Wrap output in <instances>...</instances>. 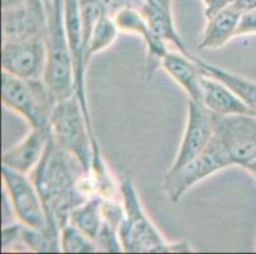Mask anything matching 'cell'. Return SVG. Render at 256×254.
Returning <instances> with one entry per match:
<instances>
[{"label": "cell", "mask_w": 256, "mask_h": 254, "mask_svg": "<svg viewBox=\"0 0 256 254\" xmlns=\"http://www.w3.org/2000/svg\"><path fill=\"white\" fill-rule=\"evenodd\" d=\"M87 173L78 158L56 144L51 136L42 159L31 173L46 210L48 232L60 239V230L69 223V215L86 197L79 181Z\"/></svg>", "instance_id": "1"}, {"label": "cell", "mask_w": 256, "mask_h": 254, "mask_svg": "<svg viewBox=\"0 0 256 254\" xmlns=\"http://www.w3.org/2000/svg\"><path fill=\"white\" fill-rule=\"evenodd\" d=\"M45 9L48 62L44 80L58 101H62L76 94L73 59L64 23V0H52Z\"/></svg>", "instance_id": "2"}, {"label": "cell", "mask_w": 256, "mask_h": 254, "mask_svg": "<svg viewBox=\"0 0 256 254\" xmlns=\"http://www.w3.org/2000/svg\"><path fill=\"white\" fill-rule=\"evenodd\" d=\"M50 127L51 136L56 144L76 155L90 173L93 154L100 153L101 149L93 126L88 123L76 94L56 102L51 113Z\"/></svg>", "instance_id": "3"}, {"label": "cell", "mask_w": 256, "mask_h": 254, "mask_svg": "<svg viewBox=\"0 0 256 254\" xmlns=\"http://www.w3.org/2000/svg\"><path fill=\"white\" fill-rule=\"evenodd\" d=\"M56 102L44 79L27 80L2 71V103L23 116L31 127H50Z\"/></svg>", "instance_id": "4"}, {"label": "cell", "mask_w": 256, "mask_h": 254, "mask_svg": "<svg viewBox=\"0 0 256 254\" xmlns=\"http://www.w3.org/2000/svg\"><path fill=\"white\" fill-rule=\"evenodd\" d=\"M120 196L125 207L124 221L118 228L122 252L157 253L160 247L167 241L144 211L138 191L130 178L121 182Z\"/></svg>", "instance_id": "5"}, {"label": "cell", "mask_w": 256, "mask_h": 254, "mask_svg": "<svg viewBox=\"0 0 256 254\" xmlns=\"http://www.w3.org/2000/svg\"><path fill=\"white\" fill-rule=\"evenodd\" d=\"M232 165L234 164L224 149L213 136L208 148L200 155L178 168V171L167 172L164 177V191L167 199L172 204H178L192 186Z\"/></svg>", "instance_id": "6"}, {"label": "cell", "mask_w": 256, "mask_h": 254, "mask_svg": "<svg viewBox=\"0 0 256 254\" xmlns=\"http://www.w3.org/2000/svg\"><path fill=\"white\" fill-rule=\"evenodd\" d=\"M214 139L232 164L245 167L256 158V116L213 115Z\"/></svg>", "instance_id": "7"}, {"label": "cell", "mask_w": 256, "mask_h": 254, "mask_svg": "<svg viewBox=\"0 0 256 254\" xmlns=\"http://www.w3.org/2000/svg\"><path fill=\"white\" fill-rule=\"evenodd\" d=\"M2 178L18 221L27 227L50 233L42 199L31 177L20 173L6 165H2Z\"/></svg>", "instance_id": "8"}, {"label": "cell", "mask_w": 256, "mask_h": 254, "mask_svg": "<svg viewBox=\"0 0 256 254\" xmlns=\"http://www.w3.org/2000/svg\"><path fill=\"white\" fill-rule=\"evenodd\" d=\"M48 62V48L42 37L3 41L2 46V71L27 79H44Z\"/></svg>", "instance_id": "9"}, {"label": "cell", "mask_w": 256, "mask_h": 254, "mask_svg": "<svg viewBox=\"0 0 256 254\" xmlns=\"http://www.w3.org/2000/svg\"><path fill=\"white\" fill-rule=\"evenodd\" d=\"M3 41H22L46 36V9L42 0H22L2 8Z\"/></svg>", "instance_id": "10"}, {"label": "cell", "mask_w": 256, "mask_h": 254, "mask_svg": "<svg viewBox=\"0 0 256 254\" xmlns=\"http://www.w3.org/2000/svg\"><path fill=\"white\" fill-rule=\"evenodd\" d=\"M214 136L213 113L203 103L188 99L186 129L181 140L180 149L168 172L178 171L190 160L203 153Z\"/></svg>", "instance_id": "11"}, {"label": "cell", "mask_w": 256, "mask_h": 254, "mask_svg": "<svg viewBox=\"0 0 256 254\" xmlns=\"http://www.w3.org/2000/svg\"><path fill=\"white\" fill-rule=\"evenodd\" d=\"M64 23L65 31L68 36L72 59L74 66V79H76V95L82 104L88 123L92 126L90 106H88L87 88H86V71H87V51H86L84 37H83L82 18L79 0H64Z\"/></svg>", "instance_id": "12"}, {"label": "cell", "mask_w": 256, "mask_h": 254, "mask_svg": "<svg viewBox=\"0 0 256 254\" xmlns=\"http://www.w3.org/2000/svg\"><path fill=\"white\" fill-rule=\"evenodd\" d=\"M112 17L120 32L138 34L143 38L146 53V75L148 79H152L157 65L162 64V60L168 53L166 41L150 29L142 10L136 6H122L112 14Z\"/></svg>", "instance_id": "13"}, {"label": "cell", "mask_w": 256, "mask_h": 254, "mask_svg": "<svg viewBox=\"0 0 256 254\" xmlns=\"http://www.w3.org/2000/svg\"><path fill=\"white\" fill-rule=\"evenodd\" d=\"M51 140V127H31L28 135L13 148L4 151L2 165L23 174H31L42 159Z\"/></svg>", "instance_id": "14"}, {"label": "cell", "mask_w": 256, "mask_h": 254, "mask_svg": "<svg viewBox=\"0 0 256 254\" xmlns=\"http://www.w3.org/2000/svg\"><path fill=\"white\" fill-rule=\"evenodd\" d=\"M204 74V73H203ZM216 116L252 115L241 98L224 83L204 74L202 78V102ZM254 116V115H252Z\"/></svg>", "instance_id": "15"}, {"label": "cell", "mask_w": 256, "mask_h": 254, "mask_svg": "<svg viewBox=\"0 0 256 254\" xmlns=\"http://www.w3.org/2000/svg\"><path fill=\"white\" fill-rule=\"evenodd\" d=\"M160 66L185 90L188 99L202 102V78L204 74L194 57H188L182 52H168Z\"/></svg>", "instance_id": "16"}, {"label": "cell", "mask_w": 256, "mask_h": 254, "mask_svg": "<svg viewBox=\"0 0 256 254\" xmlns=\"http://www.w3.org/2000/svg\"><path fill=\"white\" fill-rule=\"evenodd\" d=\"M171 5L172 1H170V0H150V1L142 4L140 10L146 17L148 24H150V29L157 36L164 38L166 42L174 43L184 55L188 56V57H194L188 51L182 37L176 29Z\"/></svg>", "instance_id": "17"}, {"label": "cell", "mask_w": 256, "mask_h": 254, "mask_svg": "<svg viewBox=\"0 0 256 254\" xmlns=\"http://www.w3.org/2000/svg\"><path fill=\"white\" fill-rule=\"evenodd\" d=\"M240 15L241 13L230 5L206 18V25L200 36V50L220 48L234 38Z\"/></svg>", "instance_id": "18"}, {"label": "cell", "mask_w": 256, "mask_h": 254, "mask_svg": "<svg viewBox=\"0 0 256 254\" xmlns=\"http://www.w3.org/2000/svg\"><path fill=\"white\" fill-rule=\"evenodd\" d=\"M196 64L204 74L210 75L224 83L228 88H231L241 101L248 107L254 116H256V81L245 78L240 74L232 73L230 70L206 62L202 59L194 57Z\"/></svg>", "instance_id": "19"}, {"label": "cell", "mask_w": 256, "mask_h": 254, "mask_svg": "<svg viewBox=\"0 0 256 254\" xmlns=\"http://www.w3.org/2000/svg\"><path fill=\"white\" fill-rule=\"evenodd\" d=\"M101 196H93L76 207L69 215V223L76 225L78 229L87 234L90 239H96L100 230L104 227L102 218Z\"/></svg>", "instance_id": "20"}, {"label": "cell", "mask_w": 256, "mask_h": 254, "mask_svg": "<svg viewBox=\"0 0 256 254\" xmlns=\"http://www.w3.org/2000/svg\"><path fill=\"white\" fill-rule=\"evenodd\" d=\"M118 24L114 20V17L111 14L106 13L101 19L97 22L96 27L93 29L90 38L87 45V61L90 64V59L96 53L102 52L107 48L112 46L114 42L118 39Z\"/></svg>", "instance_id": "21"}, {"label": "cell", "mask_w": 256, "mask_h": 254, "mask_svg": "<svg viewBox=\"0 0 256 254\" xmlns=\"http://www.w3.org/2000/svg\"><path fill=\"white\" fill-rule=\"evenodd\" d=\"M60 247L64 253H96L100 252L96 243L87 234L66 223L60 230Z\"/></svg>", "instance_id": "22"}, {"label": "cell", "mask_w": 256, "mask_h": 254, "mask_svg": "<svg viewBox=\"0 0 256 254\" xmlns=\"http://www.w3.org/2000/svg\"><path fill=\"white\" fill-rule=\"evenodd\" d=\"M23 224H12L4 227L2 232V252H22L27 251L22 241Z\"/></svg>", "instance_id": "23"}, {"label": "cell", "mask_w": 256, "mask_h": 254, "mask_svg": "<svg viewBox=\"0 0 256 254\" xmlns=\"http://www.w3.org/2000/svg\"><path fill=\"white\" fill-rule=\"evenodd\" d=\"M254 33H256V10L244 11L237 22L234 37L248 36Z\"/></svg>", "instance_id": "24"}, {"label": "cell", "mask_w": 256, "mask_h": 254, "mask_svg": "<svg viewBox=\"0 0 256 254\" xmlns=\"http://www.w3.org/2000/svg\"><path fill=\"white\" fill-rule=\"evenodd\" d=\"M202 1L206 6V10H204L206 18L218 13L220 10L232 5V3H234V0H202Z\"/></svg>", "instance_id": "25"}, {"label": "cell", "mask_w": 256, "mask_h": 254, "mask_svg": "<svg viewBox=\"0 0 256 254\" xmlns=\"http://www.w3.org/2000/svg\"><path fill=\"white\" fill-rule=\"evenodd\" d=\"M186 252H194L192 247L188 242H178V243H168L166 242L164 244L160 247L157 253H186Z\"/></svg>", "instance_id": "26"}, {"label": "cell", "mask_w": 256, "mask_h": 254, "mask_svg": "<svg viewBox=\"0 0 256 254\" xmlns=\"http://www.w3.org/2000/svg\"><path fill=\"white\" fill-rule=\"evenodd\" d=\"M232 6H234L236 10H238L240 13L256 10V0H234Z\"/></svg>", "instance_id": "27"}, {"label": "cell", "mask_w": 256, "mask_h": 254, "mask_svg": "<svg viewBox=\"0 0 256 254\" xmlns=\"http://www.w3.org/2000/svg\"><path fill=\"white\" fill-rule=\"evenodd\" d=\"M244 169H246L248 172H250V173L256 178V158L254 160H251L248 164H246L245 167H244Z\"/></svg>", "instance_id": "28"}, {"label": "cell", "mask_w": 256, "mask_h": 254, "mask_svg": "<svg viewBox=\"0 0 256 254\" xmlns=\"http://www.w3.org/2000/svg\"><path fill=\"white\" fill-rule=\"evenodd\" d=\"M22 0H2V8H8V6L16 5V4L20 3Z\"/></svg>", "instance_id": "29"}, {"label": "cell", "mask_w": 256, "mask_h": 254, "mask_svg": "<svg viewBox=\"0 0 256 254\" xmlns=\"http://www.w3.org/2000/svg\"><path fill=\"white\" fill-rule=\"evenodd\" d=\"M42 3L45 4V6H48V5H50L51 3H52V0H42Z\"/></svg>", "instance_id": "30"}, {"label": "cell", "mask_w": 256, "mask_h": 254, "mask_svg": "<svg viewBox=\"0 0 256 254\" xmlns=\"http://www.w3.org/2000/svg\"><path fill=\"white\" fill-rule=\"evenodd\" d=\"M140 1H142V4H143V3H146V1H150V0H140Z\"/></svg>", "instance_id": "31"}]
</instances>
